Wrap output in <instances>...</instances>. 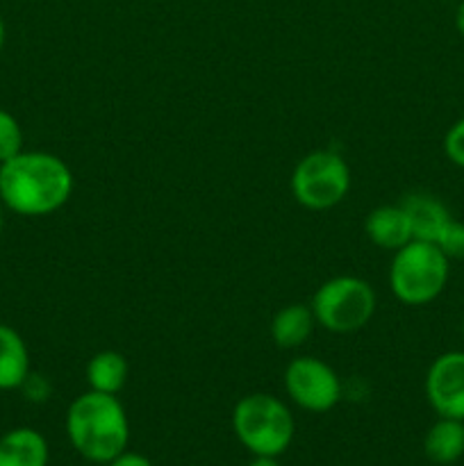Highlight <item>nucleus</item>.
Returning <instances> with one entry per match:
<instances>
[{"label":"nucleus","instance_id":"nucleus-14","mask_svg":"<svg viewBox=\"0 0 464 466\" xmlns=\"http://www.w3.org/2000/svg\"><path fill=\"white\" fill-rule=\"evenodd\" d=\"M426 458L435 464H453L464 455V421L439 417L423 440Z\"/></svg>","mask_w":464,"mask_h":466},{"label":"nucleus","instance_id":"nucleus-4","mask_svg":"<svg viewBox=\"0 0 464 466\" xmlns=\"http://www.w3.org/2000/svg\"><path fill=\"white\" fill-rule=\"evenodd\" d=\"M450 259L432 241L412 239L396 250L389 267L391 294L405 305H428L446 289Z\"/></svg>","mask_w":464,"mask_h":466},{"label":"nucleus","instance_id":"nucleus-1","mask_svg":"<svg viewBox=\"0 0 464 466\" xmlns=\"http://www.w3.org/2000/svg\"><path fill=\"white\" fill-rule=\"evenodd\" d=\"M73 194V173L64 159L44 150H21L0 164V198L18 217H48Z\"/></svg>","mask_w":464,"mask_h":466},{"label":"nucleus","instance_id":"nucleus-5","mask_svg":"<svg viewBox=\"0 0 464 466\" xmlns=\"http://www.w3.org/2000/svg\"><path fill=\"white\" fill-rule=\"evenodd\" d=\"M376 291L367 280L355 276H337L323 282L312 299V312L318 326L337 335L358 332L376 314Z\"/></svg>","mask_w":464,"mask_h":466},{"label":"nucleus","instance_id":"nucleus-22","mask_svg":"<svg viewBox=\"0 0 464 466\" xmlns=\"http://www.w3.org/2000/svg\"><path fill=\"white\" fill-rule=\"evenodd\" d=\"M248 466H280L276 458H262V455H255V460Z\"/></svg>","mask_w":464,"mask_h":466},{"label":"nucleus","instance_id":"nucleus-2","mask_svg":"<svg viewBox=\"0 0 464 466\" xmlns=\"http://www.w3.org/2000/svg\"><path fill=\"white\" fill-rule=\"evenodd\" d=\"M66 435L73 449L94 464H107L126 453L130 423L126 408L114 394L86 391L66 410Z\"/></svg>","mask_w":464,"mask_h":466},{"label":"nucleus","instance_id":"nucleus-16","mask_svg":"<svg viewBox=\"0 0 464 466\" xmlns=\"http://www.w3.org/2000/svg\"><path fill=\"white\" fill-rule=\"evenodd\" d=\"M23 150V130L16 116L0 109V164L12 159Z\"/></svg>","mask_w":464,"mask_h":466},{"label":"nucleus","instance_id":"nucleus-26","mask_svg":"<svg viewBox=\"0 0 464 466\" xmlns=\"http://www.w3.org/2000/svg\"><path fill=\"white\" fill-rule=\"evenodd\" d=\"M444 3H450V0H444Z\"/></svg>","mask_w":464,"mask_h":466},{"label":"nucleus","instance_id":"nucleus-6","mask_svg":"<svg viewBox=\"0 0 464 466\" xmlns=\"http://www.w3.org/2000/svg\"><path fill=\"white\" fill-rule=\"evenodd\" d=\"M350 189V168L335 150H314L296 164L291 191L303 208L321 212L339 205Z\"/></svg>","mask_w":464,"mask_h":466},{"label":"nucleus","instance_id":"nucleus-11","mask_svg":"<svg viewBox=\"0 0 464 466\" xmlns=\"http://www.w3.org/2000/svg\"><path fill=\"white\" fill-rule=\"evenodd\" d=\"M400 205H403L405 214L409 218L412 239L432 241L435 244L439 232L450 221L446 205L430 194H409Z\"/></svg>","mask_w":464,"mask_h":466},{"label":"nucleus","instance_id":"nucleus-18","mask_svg":"<svg viewBox=\"0 0 464 466\" xmlns=\"http://www.w3.org/2000/svg\"><path fill=\"white\" fill-rule=\"evenodd\" d=\"M444 153L455 167L464 168V116L449 127L444 137Z\"/></svg>","mask_w":464,"mask_h":466},{"label":"nucleus","instance_id":"nucleus-9","mask_svg":"<svg viewBox=\"0 0 464 466\" xmlns=\"http://www.w3.org/2000/svg\"><path fill=\"white\" fill-rule=\"evenodd\" d=\"M48 441L35 428H14L0 437V466H48Z\"/></svg>","mask_w":464,"mask_h":466},{"label":"nucleus","instance_id":"nucleus-10","mask_svg":"<svg viewBox=\"0 0 464 466\" xmlns=\"http://www.w3.org/2000/svg\"><path fill=\"white\" fill-rule=\"evenodd\" d=\"M364 230H367L371 244L380 246L385 250H398L408 241H412V228H409V218L405 214L403 205L376 208L367 217Z\"/></svg>","mask_w":464,"mask_h":466},{"label":"nucleus","instance_id":"nucleus-7","mask_svg":"<svg viewBox=\"0 0 464 466\" xmlns=\"http://www.w3.org/2000/svg\"><path fill=\"white\" fill-rule=\"evenodd\" d=\"M285 390L298 408L317 414L330 412L341 400V380L335 369L312 355L287 364Z\"/></svg>","mask_w":464,"mask_h":466},{"label":"nucleus","instance_id":"nucleus-15","mask_svg":"<svg viewBox=\"0 0 464 466\" xmlns=\"http://www.w3.org/2000/svg\"><path fill=\"white\" fill-rule=\"evenodd\" d=\"M127 360L118 350H100L86 364V382L94 391L114 394L126 387Z\"/></svg>","mask_w":464,"mask_h":466},{"label":"nucleus","instance_id":"nucleus-25","mask_svg":"<svg viewBox=\"0 0 464 466\" xmlns=\"http://www.w3.org/2000/svg\"><path fill=\"white\" fill-rule=\"evenodd\" d=\"M462 335H464V323H462Z\"/></svg>","mask_w":464,"mask_h":466},{"label":"nucleus","instance_id":"nucleus-23","mask_svg":"<svg viewBox=\"0 0 464 466\" xmlns=\"http://www.w3.org/2000/svg\"><path fill=\"white\" fill-rule=\"evenodd\" d=\"M5 212H7V208H5L3 198H0V232H3V228H5Z\"/></svg>","mask_w":464,"mask_h":466},{"label":"nucleus","instance_id":"nucleus-12","mask_svg":"<svg viewBox=\"0 0 464 466\" xmlns=\"http://www.w3.org/2000/svg\"><path fill=\"white\" fill-rule=\"evenodd\" d=\"M30 373V353L12 326L0 323V391L21 390Z\"/></svg>","mask_w":464,"mask_h":466},{"label":"nucleus","instance_id":"nucleus-8","mask_svg":"<svg viewBox=\"0 0 464 466\" xmlns=\"http://www.w3.org/2000/svg\"><path fill=\"white\" fill-rule=\"evenodd\" d=\"M423 390L439 417L464 421V350H449L432 360Z\"/></svg>","mask_w":464,"mask_h":466},{"label":"nucleus","instance_id":"nucleus-24","mask_svg":"<svg viewBox=\"0 0 464 466\" xmlns=\"http://www.w3.org/2000/svg\"><path fill=\"white\" fill-rule=\"evenodd\" d=\"M3 46H5V21L0 16V53H3Z\"/></svg>","mask_w":464,"mask_h":466},{"label":"nucleus","instance_id":"nucleus-13","mask_svg":"<svg viewBox=\"0 0 464 466\" xmlns=\"http://www.w3.org/2000/svg\"><path fill=\"white\" fill-rule=\"evenodd\" d=\"M314 326H317V319H314L312 308L300 303L287 305V308L277 309L273 317L271 337L277 349H298L309 339Z\"/></svg>","mask_w":464,"mask_h":466},{"label":"nucleus","instance_id":"nucleus-17","mask_svg":"<svg viewBox=\"0 0 464 466\" xmlns=\"http://www.w3.org/2000/svg\"><path fill=\"white\" fill-rule=\"evenodd\" d=\"M449 259H464V223L450 218L435 241Z\"/></svg>","mask_w":464,"mask_h":466},{"label":"nucleus","instance_id":"nucleus-20","mask_svg":"<svg viewBox=\"0 0 464 466\" xmlns=\"http://www.w3.org/2000/svg\"><path fill=\"white\" fill-rule=\"evenodd\" d=\"M107 466H153L150 464L148 458H144V455L139 453H121L118 458H114L112 462H107Z\"/></svg>","mask_w":464,"mask_h":466},{"label":"nucleus","instance_id":"nucleus-19","mask_svg":"<svg viewBox=\"0 0 464 466\" xmlns=\"http://www.w3.org/2000/svg\"><path fill=\"white\" fill-rule=\"evenodd\" d=\"M21 391L30 403H45L50 399V394H53V387H50V382L41 373L30 371L25 380H23Z\"/></svg>","mask_w":464,"mask_h":466},{"label":"nucleus","instance_id":"nucleus-21","mask_svg":"<svg viewBox=\"0 0 464 466\" xmlns=\"http://www.w3.org/2000/svg\"><path fill=\"white\" fill-rule=\"evenodd\" d=\"M455 27H458L459 35L464 36V0H459L458 12H455Z\"/></svg>","mask_w":464,"mask_h":466},{"label":"nucleus","instance_id":"nucleus-3","mask_svg":"<svg viewBox=\"0 0 464 466\" xmlns=\"http://www.w3.org/2000/svg\"><path fill=\"white\" fill-rule=\"evenodd\" d=\"M232 431L246 451L262 458H277L294 440V417L277 396L248 394L232 410Z\"/></svg>","mask_w":464,"mask_h":466}]
</instances>
